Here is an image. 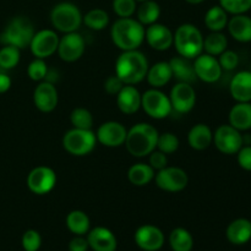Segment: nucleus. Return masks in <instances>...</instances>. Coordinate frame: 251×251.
<instances>
[{
  "mask_svg": "<svg viewBox=\"0 0 251 251\" xmlns=\"http://www.w3.org/2000/svg\"><path fill=\"white\" fill-rule=\"evenodd\" d=\"M194 70L198 80L206 83H215L222 76V68L216 56L207 53H201L194 59Z\"/></svg>",
  "mask_w": 251,
  "mask_h": 251,
  "instance_id": "nucleus-16",
  "label": "nucleus"
},
{
  "mask_svg": "<svg viewBox=\"0 0 251 251\" xmlns=\"http://www.w3.org/2000/svg\"><path fill=\"white\" fill-rule=\"evenodd\" d=\"M141 108L152 119H166L173 112L169 96L159 88H150L141 95Z\"/></svg>",
  "mask_w": 251,
  "mask_h": 251,
  "instance_id": "nucleus-8",
  "label": "nucleus"
},
{
  "mask_svg": "<svg viewBox=\"0 0 251 251\" xmlns=\"http://www.w3.org/2000/svg\"><path fill=\"white\" fill-rule=\"evenodd\" d=\"M169 65L172 68L173 77L178 80L179 82H186L191 85V83L198 80L191 59L184 58V56L180 55L176 56V58L169 60Z\"/></svg>",
  "mask_w": 251,
  "mask_h": 251,
  "instance_id": "nucleus-26",
  "label": "nucleus"
},
{
  "mask_svg": "<svg viewBox=\"0 0 251 251\" xmlns=\"http://www.w3.org/2000/svg\"><path fill=\"white\" fill-rule=\"evenodd\" d=\"M115 97L118 108L124 114H135L141 108V93L134 85H125Z\"/></svg>",
  "mask_w": 251,
  "mask_h": 251,
  "instance_id": "nucleus-21",
  "label": "nucleus"
},
{
  "mask_svg": "<svg viewBox=\"0 0 251 251\" xmlns=\"http://www.w3.org/2000/svg\"><path fill=\"white\" fill-rule=\"evenodd\" d=\"M56 173L47 166H38L32 169L27 176V188L36 195H46L55 186Z\"/></svg>",
  "mask_w": 251,
  "mask_h": 251,
  "instance_id": "nucleus-11",
  "label": "nucleus"
},
{
  "mask_svg": "<svg viewBox=\"0 0 251 251\" xmlns=\"http://www.w3.org/2000/svg\"><path fill=\"white\" fill-rule=\"evenodd\" d=\"M237 161L240 168L251 172V146H243L238 151Z\"/></svg>",
  "mask_w": 251,
  "mask_h": 251,
  "instance_id": "nucleus-46",
  "label": "nucleus"
},
{
  "mask_svg": "<svg viewBox=\"0 0 251 251\" xmlns=\"http://www.w3.org/2000/svg\"><path fill=\"white\" fill-rule=\"evenodd\" d=\"M173 43L179 55L191 60L203 53V36L193 24L180 25L176 29Z\"/></svg>",
  "mask_w": 251,
  "mask_h": 251,
  "instance_id": "nucleus-4",
  "label": "nucleus"
},
{
  "mask_svg": "<svg viewBox=\"0 0 251 251\" xmlns=\"http://www.w3.org/2000/svg\"><path fill=\"white\" fill-rule=\"evenodd\" d=\"M127 130L122 123L115 122V120H109V122L103 123L100 125L96 132L97 142L105 147H120L125 144L126 140Z\"/></svg>",
  "mask_w": 251,
  "mask_h": 251,
  "instance_id": "nucleus-14",
  "label": "nucleus"
},
{
  "mask_svg": "<svg viewBox=\"0 0 251 251\" xmlns=\"http://www.w3.org/2000/svg\"><path fill=\"white\" fill-rule=\"evenodd\" d=\"M110 38L119 49H137L145 41V26L132 17H119L110 28Z\"/></svg>",
  "mask_w": 251,
  "mask_h": 251,
  "instance_id": "nucleus-2",
  "label": "nucleus"
},
{
  "mask_svg": "<svg viewBox=\"0 0 251 251\" xmlns=\"http://www.w3.org/2000/svg\"><path fill=\"white\" fill-rule=\"evenodd\" d=\"M149 68V60L142 51L137 49L124 50L115 61V75L125 85L135 86L146 78Z\"/></svg>",
  "mask_w": 251,
  "mask_h": 251,
  "instance_id": "nucleus-1",
  "label": "nucleus"
},
{
  "mask_svg": "<svg viewBox=\"0 0 251 251\" xmlns=\"http://www.w3.org/2000/svg\"><path fill=\"white\" fill-rule=\"evenodd\" d=\"M220 5L228 14H247L251 9V0H220Z\"/></svg>",
  "mask_w": 251,
  "mask_h": 251,
  "instance_id": "nucleus-40",
  "label": "nucleus"
},
{
  "mask_svg": "<svg viewBox=\"0 0 251 251\" xmlns=\"http://www.w3.org/2000/svg\"><path fill=\"white\" fill-rule=\"evenodd\" d=\"M159 132L149 123H139L127 130L125 147L132 157L142 158L157 149Z\"/></svg>",
  "mask_w": 251,
  "mask_h": 251,
  "instance_id": "nucleus-3",
  "label": "nucleus"
},
{
  "mask_svg": "<svg viewBox=\"0 0 251 251\" xmlns=\"http://www.w3.org/2000/svg\"><path fill=\"white\" fill-rule=\"evenodd\" d=\"M125 86V83L120 80L119 76L112 75L109 77L105 78L104 81V91L110 96H117L120 92L123 87Z\"/></svg>",
  "mask_w": 251,
  "mask_h": 251,
  "instance_id": "nucleus-44",
  "label": "nucleus"
},
{
  "mask_svg": "<svg viewBox=\"0 0 251 251\" xmlns=\"http://www.w3.org/2000/svg\"><path fill=\"white\" fill-rule=\"evenodd\" d=\"M113 11L119 17H132L136 12V0H113Z\"/></svg>",
  "mask_w": 251,
  "mask_h": 251,
  "instance_id": "nucleus-41",
  "label": "nucleus"
},
{
  "mask_svg": "<svg viewBox=\"0 0 251 251\" xmlns=\"http://www.w3.org/2000/svg\"><path fill=\"white\" fill-rule=\"evenodd\" d=\"M136 1H140V2H141V1H145V0H136Z\"/></svg>",
  "mask_w": 251,
  "mask_h": 251,
  "instance_id": "nucleus-51",
  "label": "nucleus"
},
{
  "mask_svg": "<svg viewBox=\"0 0 251 251\" xmlns=\"http://www.w3.org/2000/svg\"><path fill=\"white\" fill-rule=\"evenodd\" d=\"M217 59L222 70L232 71L239 65V55L234 50H229V49H226L222 54L218 55Z\"/></svg>",
  "mask_w": 251,
  "mask_h": 251,
  "instance_id": "nucleus-43",
  "label": "nucleus"
},
{
  "mask_svg": "<svg viewBox=\"0 0 251 251\" xmlns=\"http://www.w3.org/2000/svg\"><path fill=\"white\" fill-rule=\"evenodd\" d=\"M227 239L234 245H243L251 239V222L247 218H238L227 228Z\"/></svg>",
  "mask_w": 251,
  "mask_h": 251,
  "instance_id": "nucleus-28",
  "label": "nucleus"
},
{
  "mask_svg": "<svg viewBox=\"0 0 251 251\" xmlns=\"http://www.w3.org/2000/svg\"><path fill=\"white\" fill-rule=\"evenodd\" d=\"M87 242L93 251H115L118 247L114 233L105 227H96L88 230Z\"/></svg>",
  "mask_w": 251,
  "mask_h": 251,
  "instance_id": "nucleus-20",
  "label": "nucleus"
},
{
  "mask_svg": "<svg viewBox=\"0 0 251 251\" xmlns=\"http://www.w3.org/2000/svg\"><path fill=\"white\" fill-rule=\"evenodd\" d=\"M185 1L191 5H198V4H201L202 1H205V0H185Z\"/></svg>",
  "mask_w": 251,
  "mask_h": 251,
  "instance_id": "nucleus-50",
  "label": "nucleus"
},
{
  "mask_svg": "<svg viewBox=\"0 0 251 251\" xmlns=\"http://www.w3.org/2000/svg\"><path fill=\"white\" fill-rule=\"evenodd\" d=\"M150 161L149 164L154 169V171H161L164 167H167L168 164V158H167V154L163 152L158 151V150H154L153 152L149 154Z\"/></svg>",
  "mask_w": 251,
  "mask_h": 251,
  "instance_id": "nucleus-45",
  "label": "nucleus"
},
{
  "mask_svg": "<svg viewBox=\"0 0 251 251\" xmlns=\"http://www.w3.org/2000/svg\"><path fill=\"white\" fill-rule=\"evenodd\" d=\"M154 174H156V171L150 164L140 162L130 167L127 171V179L132 185L145 186L149 185L153 180Z\"/></svg>",
  "mask_w": 251,
  "mask_h": 251,
  "instance_id": "nucleus-29",
  "label": "nucleus"
},
{
  "mask_svg": "<svg viewBox=\"0 0 251 251\" xmlns=\"http://www.w3.org/2000/svg\"><path fill=\"white\" fill-rule=\"evenodd\" d=\"M97 145V137L92 130L76 129L65 132L63 137V147L68 153L76 157H83L90 154Z\"/></svg>",
  "mask_w": 251,
  "mask_h": 251,
  "instance_id": "nucleus-7",
  "label": "nucleus"
},
{
  "mask_svg": "<svg viewBox=\"0 0 251 251\" xmlns=\"http://www.w3.org/2000/svg\"><path fill=\"white\" fill-rule=\"evenodd\" d=\"M42 244V238L37 230L28 229L22 235V248L25 251H38Z\"/></svg>",
  "mask_w": 251,
  "mask_h": 251,
  "instance_id": "nucleus-42",
  "label": "nucleus"
},
{
  "mask_svg": "<svg viewBox=\"0 0 251 251\" xmlns=\"http://www.w3.org/2000/svg\"><path fill=\"white\" fill-rule=\"evenodd\" d=\"M20 58L21 53L19 48L14 46H4L0 49V68L6 70L14 69L20 63Z\"/></svg>",
  "mask_w": 251,
  "mask_h": 251,
  "instance_id": "nucleus-37",
  "label": "nucleus"
},
{
  "mask_svg": "<svg viewBox=\"0 0 251 251\" xmlns=\"http://www.w3.org/2000/svg\"><path fill=\"white\" fill-rule=\"evenodd\" d=\"M137 21L141 22L144 26H150L156 24L161 16V6L154 0H145L136 9Z\"/></svg>",
  "mask_w": 251,
  "mask_h": 251,
  "instance_id": "nucleus-32",
  "label": "nucleus"
},
{
  "mask_svg": "<svg viewBox=\"0 0 251 251\" xmlns=\"http://www.w3.org/2000/svg\"><path fill=\"white\" fill-rule=\"evenodd\" d=\"M213 132L207 124L199 123L194 125L188 134V144L196 151H205L212 145Z\"/></svg>",
  "mask_w": 251,
  "mask_h": 251,
  "instance_id": "nucleus-24",
  "label": "nucleus"
},
{
  "mask_svg": "<svg viewBox=\"0 0 251 251\" xmlns=\"http://www.w3.org/2000/svg\"><path fill=\"white\" fill-rule=\"evenodd\" d=\"M82 14L75 4L63 1L51 9L50 21L54 28L63 33L76 32L82 24Z\"/></svg>",
  "mask_w": 251,
  "mask_h": 251,
  "instance_id": "nucleus-6",
  "label": "nucleus"
},
{
  "mask_svg": "<svg viewBox=\"0 0 251 251\" xmlns=\"http://www.w3.org/2000/svg\"><path fill=\"white\" fill-rule=\"evenodd\" d=\"M172 109L179 114L191 112L196 104V92L190 83L178 82L172 87L169 93Z\"/></svg>",
  "mask_w": 251,
  "mask_h": 251,
  "instance_id": "nucleus-13",
  "label": "nucleus"
},
{
  "mask_svg": "<svg viewBox=\"0 0 251 251\" xmlns=\"http://www.w3.org/2000/svg\"><path fill=\"white\" fill-rule=\"evenodd\" d=\"M88 248L87 238H83V235H76L69 243V251H87Z\"/></svg>",
  "mask_w": 251,
  "mask_h": 251,
  "instance_id": "nucleus-47",
  "label": "nucleus"
},
{
  "mask_svg": "<svg viewBox=\"0 0 251 251\" xmlns=\"http://www.w3.org/2000/svg\"><path fill=\"white\" fill-rule=\"evenodd\" d=\"M227 28L235 41L240 43L251 42V17L248 15H233V17L228 20Z\"/></svg>",
  "mask_w": 251,
  "mask_h": 251,
  "instance_id": "nucleus-23",
  "label": "nucleus"
},
{
  "mask_svg": "<svg viewBox=\"0 0 251 251\" xmlns=\"http://www.w3.org/2000/svg\"><path fill=\"white\" fill-rule=\"evenodd\" d=\"M134 238L137 247L145 251H157L164 244L163 232L152 225H145L137 228Z\"/></svg>",
  "mask_w": 251,
  "mask_h": 251,
  "instance_id": "nucleus-19",
  "label": "nucleus"
},
{
  "mask_svg": "<svg viewBox=\"0 0 251 251\" xmlns=\"http://www.w3.org/2000/svg\"><path fill=\"white\" fill-rule=\"evenodd\" d=\"M59 36L53 29H41L36 32L29 43V49L36 58L47 59L56 53L59 46Z\"/></svg>",
  "mask_w": 251,
  "mask_h": 251,
  "instance_id": "nucleus-12",
  "label": "nucleus"
},
{
  "mask_svg": "<svg viewBox=\"0 0 251 251\" xmlns=\"http://www.w3.org/2000/svg\"><path fill=\"white\" fill-rule=\"evenodd\" d=\"M59 102L58 90L54 83L42 81L34 88L33 103L37 109L42 113H50L56 108Z\"/></svg>",
  "mask_w": 251,
  "mask_h": 251,
  "instance_id": "nucleus-18",
  "label": "nucleus"
},
{
  "mask_svg": "<svg viewBox=\"0 0 251 251\" xmlns=\"http://www.w3.org/2000/svg\"><path fill=\"white\" fill-rule=\"evenodd\" d=\"M228 48V39L222 32H211L203 38V50L210 55L218 56Z\"/></svg>",
  "mask_w": 251,
  "mask_h": 251,
  "instance_id": "nucleus-34",
  "label": "nucleus"
},
{
  "mask_svg": "<svg viewBox=\"0 0 251 251\" xmlns=\"http://www.w3.org/2000/svg\"><path fill=\"white\" fill-rule=\"evenodd\" d=\"M34 26L31 20L26 16H16L6 25L0 34V43L4 46H14L16 48L25 49L29 47L34 36Z\"/></svg>",
  "mask_w": 251,
  "mask_h": 251,
  "instance_id": "nucleus-5",
  "label": "nucleus"
},
{
  "mask_svg": "<svg viewBox=\"0 0 251 251\" xmlns=\"http://www.w3.org/2000/svg\"><path fill=\"white\" fill-rule=\"evenodd\" d=\"M229 92L235 102H251V71L235 74L230 81Z\"/></svg>",
  "mask_w": 251,
  "mask_h": 251,
  "instance_id": "nucleus-22",
  "label": "nucleus"
},
{
  "mask_svg": "<svg viewBox=\"0 0 251 251\" xmlns=\"http://www.w3.org/2000/svg\"><path fill=\"white\" fill-rule=\"evenodd\" d=\"M145 39L152 49L164 51L173 46L174 34L168 26L156 22L145 29Z\"/></svg>",
  "mask_w": 251,
  "mask_h": 251,
  "instance_id": "nucleus-17",
  "label": "nucleus"
},
{
  "mask_svg": "<svg viewBox=\"0 0 251 251\" xmlns=\"http://www.w3.org/2000/svg\"><path fill=\"white\" fill-rule=\"evenodd\" d=\"M70 122L76 129L92 130L93 115L86 108H75L70 114Z\"/></svg>",
  "mask_w": 251,
  "mask_h": 251,
  "instance_id": "nucleus-36",
  "label": "nucleus"
},
{
  "mask_svg": "<svg viewBox=\"0 0 251 251\" xmlns=\"http://www.w3.org/2000/svg\"><path fill=\"white\" fill-rule=\"evenodd\" d=\"M47 73H48V66H47L44 59L36 58L27 66V75L32 81H36V82L43 81L46 78Z\"/></svg>",
  "mask_w": 251,
  "mask_h": 251,
  "instance_id": "nucleus-39",
  "label": "nucleus"
},
{
  "mask_svg": "<svg viewBox=\"0 0 251 251\" xmlns=\"http://www.w3.org/2000/svg\"><path fill=\"white\" fill-rule=\"evenodd\" d=\"M179 145H180V141H179L178 136L173 132H163V134L158 135L157 150L163 152V153H174L179 149Z\"/></svg>",
  "mask_w": 251,
  "mask_h": 251,
  "instance_id": "nucleus-38",
  "label": "nucleus"
},
{
  "mask_svg": "<svg viewBox=\"0 0 251 251\" xmlns=\"http://www.w3.org/2000/svg\"><path fill=\"white\" fill-rule=\"evenodd\" d=\"M90 217L81 210H74L66 216V227L73 234L85 235L90 230Z\"/></svg>",
  "mask_w": 251,
  "mask_h": 251,
  "instance_id": "nucleus-31",
  "label": "nucleus"
},
{
  "mask_svg": "<svg viewBox=\"0 0 251 251\" xmlns=\"http://www.w3.org/2000/svg\"><path fill=\"white\" fill-rule=\"evenodd\" d=\"M229 125L239 131L251 129V102H237L229 110Z\"/></svg>",
  "mask_w": 251,
  "mask_h": 251,
  "instance_id": "nucleus-25",
  "label": "nucleus"
},
{
  "mask_svg": "<svg viewBox=\"0 0 251 251\" xmlns=\"http://www.w3.org/2000/svg\"><path fill=\"white\" fill-rule=\"evenodd\" d=\"M169 244L173 251H191L194 247V238L185 228H176L169 235Z\"/></svg>",
  "mask_w": 251,
  "mask_h": 251,
  "instance_id": "nucleus-33",
  "label": "nucleus"
},
{
  "mask_svg": "<svg viewBox=\"0 0 251 251\" xmlns=\"http://www.w3.org/2000/svg\"><path fill=\"white\" fill-rule=\"evenodd\" d=\"M86 49V43L83 37L77 32L65 33L59 39L58 54L61 60L66 63L77 61L83 55Z\"/></svg>",
  "mask_w": 251,
  "mask_h": 251,
  "instance_id": "nucleus-15",
  "label": "nucleus"
},
{
  "mask_svg": "<svg viewBox=\"0 0 251 251\" xmlns=\"http://www.w3.org/2000/svg\"><path fill=\"white\" fill-rule=\"evenodd\" d=\"M205 25L211 32H222L228 25V12L221 5L210 7L205 14Z\"/></svg>",
  "mask_w": 251,
  "mask_h": 251,
  "instance_id": "nucleus-30",
  "label": "nucleus"
},
{
  "mask_svg": "<svg viewBox=\"0 0 251 251\" xmlns=\"http://www.w3.org/2000/svg\"><path fill=\"white\" fill-rule=\"evenodd\" d=\"M11 87V78L6 74L0 73V95L7 92Z\"/></svg>",
  "mask_w": 251,
  "mask_h": 251,
  "instance_id": "nucleus-48",
  "label": "nucleus"
},
{
  "mask_svg": "<svg viewBox=\"0 0 251 251\" xmlns=\"http://www.w3.org/2000/svg\"><path fill=\"white\" fill-rule=\"evenodd\" d=\"M243 146H251V134L243 135Z\"/></svg>",
  "mask_w": 251,
  "mask_h": 251,
  "instance_id": "nucleus-49",
  "label": "nucleus"
},
{
  "mask_svg": "<svg viewBox=\"0 0 251 251\" xmlns=\"http://www.w3.org/2000/svg\"><path fill=\"white\" fill-rule=\"evenodd\" d=\"M213 144L221 153L237 154L243 147V134L232 125H221L213 132Z\"/></svg>",
  "mask_w": 251,
  "mask_h": 251,
  "instance_id": "nucleus-10",
  "label": "nucleus"
},
{
  "mask_svg": "<svg viewBox=\"0 0 251 251\" xmlns=\"http://www.w3.org/2000/svg\"><path fill=\"white\" fill-rule=\"evenodd\" d=\"M154 183L161 190L167 193H180L188 186L189 176L179 167H164L154 174Z\"/></svg>",
  "mask_w": 251,
  "mask_h": 251,
  "instance_id": "nucleus-9",
  "label": "nucleus"
},
{
  "mask_svg": "<svg viewBox=\"0 0 251 251\" xmlns=\"http://www.w3.org/2000/svg\"><path fill=\"white\" fill-rule=\"evenodd\" d=\"M147 82L152 88H161L166 86L173 78V73L169 61H158L147 71Z\"/></svg>",
  "mask_w": 251,
  "mask_h": 251,
  "instance_id": "nucleus-27",
  "label": "nucleus"
},
{
  "mask_svg": "<svg viewBox=\"0 0 251 251\" xmlns=\"http://www.w3.org/2000/svg\"><path fill=\"white\" fill-rule=\"evenodd\" d=\"M82 22L93 31H102L109 24V15L103 9H92L82 17Z\"/></svg>",
  "mask_w": 251,
  "mask_h": 251,
  "instance_id": "nucleus-35",
  "label": "nucleus"
}]
</instances>
